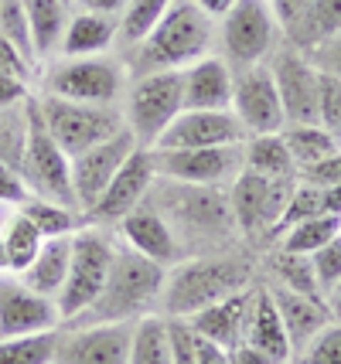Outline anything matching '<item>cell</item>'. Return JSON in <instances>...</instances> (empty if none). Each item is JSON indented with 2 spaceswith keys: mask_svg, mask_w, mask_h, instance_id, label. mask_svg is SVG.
Returning a JSON list of instances; mask_svg holds the SVG:
<instances>
[{
  "mask_svg": "<svg viewBox=\"0 0 341 364\" xmlns=\"http://www.w3.org/2000/svg\"><path fill=\"white\" fill-rule=\"evenodd\" d=\"M164 279H167V266L133 252L130 245H116L113 266H110V276H106L99 300L68 323L93 327V323H120V320L147 317L150 306L161 303Z\"/></svg>",
  "mask_w": 341,
  "mask_h": 364,
  "instance_id": "6da1fadb",
  "label": "cell"
},
{
  "mask_svg": "<svg viewBox=\"0 0 341 364\" xmlns=\"http://www.w3.org/2000/svg\"><path fill=\"white\" fill-rule=\"evenodd\" d=\"M211 17L195 0H174L161 17V24L137 45L130 62L133 79L150 72H184L188 65L205 58L211 48Z\"/></svg>",
  "mask_w": 341,
  "mask_h": 364,
  "instance_id": "7a4b0ae2",
  "label": "cell"
},
{
  "mask_svg": "<svg viewBox=\"0 0 341 364\" xmlns=\"http://www.w3.org/2000/svg\"><path fill=\"white\" fill-rule=\"evenodd\" d=\"M249 286V262L239 255H198L167 269L161 306L167 317H192L201 306Z\"/></svg>",
  "mask_w": 341,
  "mask_h": 364,
  "instance_id": "3957f363",
  "label": "cell"
},
{
  "mask_svg": "<svg viewBox=\"0 0 341 364\" xmlns=\"http://www.w3.org/2000/svg\"><path fill=\"white\" fill-rule=\"evenodd\" d=\"M113 238L106 235L96 225H82L79 232L72 235V259H68V272L65 283L58 289V314H62V323L75 320L79 314H85L93 303L99 300L103 286H106V276H110V266H113Z\"/></svg>",
  "mask_w": 341,
  "mask_h": 364,
  "instance_id": "277c9868",
  "label": "cell"
},
{
  "mask_svg": "<svg viewBox=\"0 0 341 364\" xmlns=\"http://www.w3.org/2000/svg\"><path fill=\"white\" fill-rule=\"evenodd\" d=\"M17 171L24 177L31 198H45V201L79 211L75 188H72V160L48 133L38 102H28V140H24V154H21Z\"/></svg>",
  "mask_w": 341,
  "mask_h": 364,
  "instance_id": "5b68a950",
  "label": "cell"
},
{
  "mask_svg": "<svg viewBox=\"0 0 341 364\" xmlns=\"http://www.w3.org/2000/svg\"><path fill=\"white\" fill-rule=\"evenodd\" d=\"M181 109H184V75L181 72H150V75L133 79L123 119L140 146H154Z\"/></svg>",
  "mask_w": 341,
  "mask_h": 364,
  "instance_id": "8992f818",
  "label": "cell"
},
{
  "mask_svg": "<svg viewBox=\"0 0 341 364\" xmlns=\"http://www.w3.org/2000/svg\"><path fill=\"white\" fill-rule=\"evenodd\" d=\"M38 109H41V119L55 136V143L68 154V160L79 157L82 150H89L96 143L116 136L127 127L123 112L116 106H89V102H68V99L45 95L38 102Z\"/></svg>",
  "mask_w": 341,
  "mask_h": 364,
  "instance_id": "52a82bcc",
  "label": "cell"
},
{
  "mask_svg": "<svg viewBox=\"0 0 341 364\" xmlns=\"http://www.w3.org/2000/svg\"><path fill=\"white\" fill-rule=\"evenodd\" d=\"M280 21L270 0H236L222 14V48L229 68L263 65L280 45Z\"/></svg>",
  "mask_w": 341,
  "mask_h": 364,
  "instance_id": "ba28073f",
  "label": "cell"
},
{
  "mask_svg": "<svg viewBox=\"0 0 341 364\" xmlns=\"http://www.w3.org/2000/svg\"><path fill=\"white\" fill-rule=\"evenodd\" d=\"M164 218L174 228V235L184 238H226L229 228L236 225L229 198L215 188H201V184H178L167 181V194L161 198Z\"/></svg>",
  "mask_w": 341,
  "mask_h": 364,
  "instance_id": "9c48e42d",
  "label": "cell"
},
{
  "mask_svg": "<svg viewBox=\"0 0 341 364\" xmlns=\"http://www.w3.org/2000/svg\"><path fill=\"white\" fill-rule=\"evenodd\" d=\"M154 167H157V177H164V181L219 188L229 177L236 181V174L246 167V143L201 146V150H154Z\"/></svg>",
  "mask_w": 341,
  "mask_h": 364,
  "instance_id": "30bf717a",
  "label": "cell"
},
{
  "mask_svg": "<svg viewBox=\"0 0 341 364\" xmlns=\"http://www.w3.org/2000/svg\"><path fill=\"white\" fill-rule=\"evenodd\" d=\"M157 181V167H154V150L150 146H137L127 164L116 171V177L106 184V191L96 198V205L89 211H82V225H96V228H106V225H116L123 215H130L133 208L144 201L150 188Z\"/></svg>",
  "mask_w": 341,
  "mask_h": 364,
  "instance_id": "8fae6325",
  "label": "cell"
},
{
  "mask_svg": "<svg viewBox=\"0 0 341 364\" xmlns=\"http://www.w3.org/2000/svg\"><path fill=\"white\" fill-rule=\"evenodd\" d=\"M293 181H270V177H260L253 171H239L236 181H232V191H229V208H232V218L243 232H276V222L287 208V198H290Z\"/></svg>",
  "mask_w": 341,
  "mask_h": 364,
  "instance_id": "7c38bea8",
  "label": "cell"
},
{
  "mask_svg": "<svg viewBox=\"0 0 341 364\" xmlns=\"http://www.w3.org/2000/svg\"><path fill=\"white\" fill-rule=\"evenodd\" d=\"M123 92V68L110 58H68L48 75V95L89 106H113Z\"/></svg>",
  "mask_w": 341,
  "mask_h": 364,
  "instance_id": "4fadbf2b",
  "label": "cell"
},
{
  "mask_svg": "<svg viewBox=\"0 0 341 364\" xmlns=\"http://www.w3.org/2000/svg\"><path fill=\"white\" fill-rule=\"evenodd\" d=\"M232 112L239 116L249 136H270V133H283L287 116H283V102L276 92V82L270 65H253L243 68L236 82H232Z\"/></svg>",
  "mask_w": 341,
  "mask_h": 364,
  "instance_id": "5bb4252c",
  "label": "cell"
},
{
  "mask_svg": "<svg viewBox=\"0 0 341 364\" xmlns=\"http://www.w3.org/2000/svg\"><path fill=\"white\" fill-rule=\"evenodd\" d=\"M249 133L232 109H181L174 123L161 133L154 150H201L246 143Z\"/></svg>",
  "mask_w": 341,
  "mask_h": 364,
  "instance_id": "9a60e30c",
  "label": "cell"
},
{
  "mask_svg": "<svg viewBox=\"0 0 341 364\" xmlns=\"http://www.w3.org/2000/svg\"><path fill=\"white\" fill-rule=\"evenodd\" d=\"M273 82L280 102H283V116H287V127L297 123H318V99H321V72L314 68L304 51L287 48L273 55Z\"/></svg>",
  "mask_w": 341,
  "mask_h": 364,
  "instance_id": "2e32d148",
  "label": "cell"
},
{
  "mask_svg": "<svg viewBox=\"0 0 341 364\" xmlns=\"http://www.w3.org/2000/svg\"><path fill=\"white\" fill-rule=\"evenodd\" d=\"M140 143L130 129L123 127L116 136L96 143L89 150H82L79 157H72V188H75V201H79V211H89L96 205V198L106 191V184L116 177V171L127 164L133 150Z\"/></svg>",
  "mask_w": 341,
  "mask_h": 364,
  "instance_id": "e0dca14e",
  "label": "cell"
},
{
  "mask_svg": "<svg viewBox=\"0 0 341 364\" xmlns=\"http://www.w3.org/2000/svg\"><path fill=\"white\" fill-rule=\"evenodd\" d=\"M133 320L93 323L62 333L55 364H130Z\"/></svg>",
  "mask_w": 341,
  "mask_h": 364,
  "instance_id": "ac0fdd59",
  "label": "cell"
},
{
  "mask_svg": "<svg viewBox=\"0 0 341 364\" xmlns=\"http://www.w3.org/2000/svg\"><path fill=\"white\" fill-rule=\"evenodd\" d=\"M58 327H62L58 303L34 293L21 279H0V337H24Z\"/></svg>",
  "mask_w": 341,
  "mask_h": 364,
  "instance_id": "d6986e66",
  "label": "cell"
},
{
  "mask_svg": "<svg viewBox=\"0 0 341 364\" xmlns=\"http://www.w3.org/2000/svg\"><path fill=\"white\" fill-rule=\"evenodd\" d=\"M120 238L130 245L133 252L147 255V259H154V262H161V266H174L181 262V242L174 235V228L167 225V218L161 215V208L150 205V201H140V205L133 208L130 215H123L120 222Z\"/></svg>",
  "mask_w": 341,
  "mask_h": 364,
  "instance_id": "ffe728a7",
  "label": "cell"
},
{
  "mask_svg": "<svg viewBox=\"0 0 341 364\" xmlns=\"http://www.w3.org/2000/svg\"><path fill=\"white\" fill-rule=\"evenodd\" d=\"M253 296H256V286H243L236 293H229L222 300L201 306L198 314L184 317L192 323V331L201 337V341H211L219 348H236L246 333V317H249V306H253Z\"/></svg>",
  "mask_w": 341,
  "mask_h": 364,
  "instance_id": "44dd1931",
  "label": "cell"
},
{
  "mask_svg": "<svg viewBox=\"0 0 341 364\" xmlns=\"http://www.w3.org/2000/svg\"><path fill=\"white\" fill-rule=\"evenodd\" d=\"M184 109H232V68L226 58L205 55L184 72Z\"/></svg>",
  "mask_w": 341,
  "mask_h": 364,
  "instance_id": "7402d4cb",
  "label": "cell"
},
{
  "mask_svg": "<svg viewBox=\"0 0 341 364\" xmlns=\"http://www.w3.org/2000/svg\"><path fill=\"white\" fill-rule=\"evenodd\" d=\"M246 344L266 354L273 364H290L293 350H290V337H287V327L280 320V310H276V300L270 289H260L256 286V296H253V306H249V317H246Z\"/></svg>",
  "mask_w": 341,
  "mask_h": 364,
  "instance_id": "603a6c76",
  "label": "cell"
},
{
  "mask_svg": "<svg viewBox=\"0 0 341 364\" xmlns=\"http://www.w3.org/2000/svg\"><path fill=\"white\" fill-rule=\"evenodd\" d=\"M276 300V310H280V320L287 327V337H290V350L293 358L308 348L318 333L331 323V310H327L325 300H314V296H300V293H290V289H270Z\"/></svg>",
  "mask_w": 341,
  "mask_h": 364,
  "instance_id": "cb8c5ba5",
  "label": "cell"
},
{
  "mask_svg": "<svg viewBox=\"0 0 341 364\" xmlns=\"http://www.w3.org/2000/svg\"><path fill=\"white\" fill-rule=\"evenodd\" d=\"M68 259H72V235L45 238V245L38 249L34 262L21 272V283L31 286L34 293H41V296L55 300L58 289H62V283H65Z\"/></svg>",
  "mask_w": 341,
  "mask_h": 364,
  "instance_id": "d4e9b609",
  "label": "cell"
},
{
  "mask_svg": "<svg viewBox=\"0 0 341 364\" xmlns=\"http://www.w3.org/2000/svg\"><path fill=\"white\" fill-rule=\"evenodd\" d=\"M116 24L110 14H93V11H82L68 21L65 34H62V45L58 51L65 58H89V55H99L116 41Z\"/></svg>",
  "mask_w": 341,
  "mask_h": 364,
  "instance_id": "484cf974",
  "label": "cell"
},
{
  "mask_svg": "<svg viewBox=\"0 0 341 364\" xmlns=\"http://www.w3.org/2000/svg\"><path fill=\"white\" fill-rule=\"evenodd\" d=\"M21 4H24V14H28L34 55L45 58L62 45V34L68 28V4L65 0H21Z\"/></svg>",
  "mask_w": 341,
  "mask_h": 364,
  "instance_id": "4316f807",
  "label": "cell"
},
{
  "mask_svg": "<svg viewBox=\"0 0 341 364\" xmlns=\"http://www.w3.org/2000/svg\"><path fill=\"white\" fill-rule=\"evenodd\" d=\"M341 31V0H314L308 7V14L297 24L287 28V41L297 51H310L314 45H321L325 38Z\"/></svg>",
  "mask_w": 341,
  "mask_h": 364,
  "instance_id": "83f0119b",
  "label": "cell"
},
{
  "mask_svg": "<svg viewBox=\"0 0 341 364\" xmlns=\"http://www.w3.org/2000/svg\"><path fill=\"white\" fill-rule=\"evenodd\" d=\"M246 171L270 177V181H293L297 177V164H293L283 136L270 133V136L246 140Z\"/></svg>",
  "mask_w": 341,
  "mask_h": 364,
  "instance_id": "f1b7e54d",
  "label": "cell"
},
{
  "mask_svg": "<svg viewBox=\"0 0 341 364\" xmlns=\"http://www.w3.org/2000/svg\"><path fill=\"white\" fill-rule=\"evenodd\" d=\"M283 143H287V150H290L293 164H297V174L304 171V167H314L318 160L331 157L338 146V136L325 129L321 123H297V127H283Z\"/></svg>",
  "mask_w": 341,
  "mask_h": 364,
  "instance_id": "f546056e",
  "label": "cell"
},
{
  "mask_svg": "<svg viewBox=\"0 0 341 364\" xmlns=\"http://www.w3.org/2000/svg\"><path fill=\"white\" fill-rule=\"evenodd\" d=\"M338 232H341V215L325 211V215H314V218H304V222L283 228L280 232V249L297 255H314L318 249H325Z\"/></svg>",
  "mask_w": 341,
  "mask_h": 364,
  "instance_id": "4dcf8cb0",
  "label": "cell"
},
{
  "mask_svg": "<svg viewBox=\"0 0 341 364\" xmlns=\"http://www.w3.org/2000/svg\"><path fill=\"white\" fill-rule=\"evenodd\" d=\"M130 364H174L171 361L167 317H154V314H147V317L133 320Z\"/></svg>",
  "mask_w": 341,
  "mask_h": 364,
  "instance_id": "1f68e13d",
  "label": "cell"
},
{
  "mask_svg": "<svg viewBox=\"0 0 341 364\" xmlns=\"http://www.w3.org/2000/svg\"><path fill=\"white\" fill-rule=\"evenodd\" d=\"M58 341H62V327L24 333V337H0V364H55Z\"/></svg>",
  "mask_w": 341,
  "mask_h": 364,
  "instance_id": "d6a6232c",
  "label": "cell"
},
{
  "mask_svg": "<svg viewBox=\"0 0 341 364\" xmlns=\"http://www.w3.org/2000/svg\"><path fill=\"white\" fill-rule=\"evenodd\" d=\"M21 215H28L31 225L45 238L75 235L82 228V211L65 208V205H55V201H45V198H28V201L21 205Z\"/></svg>",
  "mask_w": 341,
  "mask_h": 364,
  "instance_id": "836d02e7",
  "label": "cell"
},
{
  "mask_svg": "<svg viewBox=\"0 0 341 364\" xmlns=\"http://www.w3.org/2000/svg\"><path fill=\"white\" fill-rule=\"evenodd\" d=\"M273 272H276V286L280 289H290L300 296H314V300H325L321 286H318V272L310 255H297V252H280L273 255Z\"/></svg>",
  "mask_w": 341,
  "mask_h": 364,
  "instance_id": "e575fe53",
  "label": "cell"
},
{
  "mask_svg": "<svg viewBox=\"0 0 341 364\" xmlns=\"http://www.w3.org/2000/svg\"><path fill=\"white\" fill-rule=\"evenodd\" d=\"M0 238H4V249H7V266H11V272H17V276L31 266L38 249L45 245V235H41V232L31 225V218L21 215V211L11 218L7 232Z\"/></svg>",
  "mask_w": 341,
  "mask_h": 364,
  "instance_id": "d590c367",
  "label": "cell"
},
{
  "mask_svg": "<svg viewBox=\"0 0 341 364\" xmlns=\"http://www.w3.org/2000/svg\"><path fill=\"white\" fill-rule=\"evenodd\" d=\"M171 4H174V0H130V4L123 7V21H120V28H116V38L130 48L140 45L147 34L161 24V17L167 14Z\"/></svg>",
  "mask_w": 341,
  "mask_h": 364,
  "instance_id": "8d00e7d4",
  "label": "cell"
},
{
  "mask_svg": "<svg viewBox=\"0 0 341 364\" xmlns=\"http://www.w3.org/2000/svg\"><path fill=\"white\" fill-rule=\"evenodd\" d=\"M325 211H327L325 188H318V184L297 177L290 198H287V208H283V215H280V222H276V232H283V228H290V225L304 222V218H314V215H325Z\"/></svg>",
  "mask_w": 341,
  "mask_h": 364,
  "instance_id": "74e56055",
  "label": "cell"
},
{
  "mask_svg": "<svg viewBox=\"0 0 341 364\" xmlns=\"http://www.w3.org/2000/svg\"><path fill=\"white\" fill-rule=\"evenodd\" d=\"M0 38L11 41L31 65L38 62L34 41H31V28H28V14H24V4H21V0H0Z\"/></svg>",
  "mask_w": 341,
  "mask_h": 364,
  "instance_id": "f35d334b",
  "label": "cell"
},
{
  "mask_svg": "<svg viewBox=\"0 0 341 364\" xmlns=\"http://www.w3.org/2000/svg\"><path fill=\"white\" fill-rule=\"evenodd\" d=\"M297 364H341V320H331L325 331L297 354Z\"/></svg>",
  "mask_w": 341,
  "mask_h": 364,
  "instance_id": "ab89813d",
  "label": "cell"
},
{
  "mask_svg": "<svg viewBox=\"0 0 341 364\" xmlns=\"http://www.w3.org/2000/svg\"><path fill=\"white\" fill-rule=\"evenodd\" d=\"M167 337H171V361L174 364H198L201 337L192 331L184 317H167Z\"/></svg>",
  "mask_w": 341,
  "mask_h": 364,
  "instance_id": "60d3db41",
  "label": "cell"
},
{
  "mask_svg": "<svg viewBox=\"0 0 341 364\" xmlns=\"http://www.w3.org/2000/svg\"><path fill=\"white\" fill-rule=\"evenodd\" d=\"M310 262H314V272H318V286H321V293L327 296L341 283V232L327 242L325 249H318V252L310 255Z\"/></svg>",
  "mask_w": 341,
  "mask_h": 364,
  "instance_id": "b9f144b4",
  "label": "cell"
},
{
  "mask_svg": "<svg viewBox=\"0 0 341 364\" xmlns=\"http://www.w3.org/2000/svg\"><path fill=\"white\" fill-rule=\"evenodd\" d=\"M318 123L341 140V79L321 72V99H318Z\"/></svg>",
  "mask_w": 341,
  "mask_h": 364,
  "instance_id": "7bdbcfd3",
  "label": "cell"
},
{
  "mask_svg": "<svg viewBox=\"0 0 341 364\" xmlns=\"http://www.w3.org/2000/svg\"><path fill=\"white\" fill-rule=\"evenodd\" d=\"M304 55L314 62V68H318V72L341 79V31L331 34V38H325L321 45H314L310 51H304Z\"/></svg>",
  "mask_w": 341,
  "mask_h": 364,
  "instance_id": "ee69618b",
  "label": "cell"
},
{
  "mask_svg": "<svg viewBox=\"0 0 341 364\" xmlns=\"http://www.w3.org/2000/svg\"><path fill=\"white\" fill-rule=\"evenodd\" d=\"M297 177L318 184V188H335V184H341V150H335V154L325 160H318L314 167H304Z\"/></svg>",
  "mask_w": 341,
  "mask_h": 364,
  "instance_id": "f6af8a7d",
  "label": "cell"
},
{
  "mask_svg": "<svg viewBox=\"0 0 341 364\" xmlns=\"http://www.w3.org/2000/svg\"><path fill=\"white\" fill-rule=\"evenodd\" d=\"M28 198H31V191L24 184L21 171L0 160V201H7V205H24Z\"/></svg>",
  "mask_w": 341,
  "mask_h": 364,
  "instance_id": "bcb514c9",
  "label": "cell"
},
{
  "mask_svg": "<svg viewBox=\"0 0 341 364\" xmlns=\"http://www.w3.org/2000/svg\"><path fill=\"white\" fill-rule=\"evenodd\" d=\"M310 4H314V0H270V7H273V14H276V21H280L283 31L308 14Z\"/></svg>",
  "mask_w": 341,
  "mask_h": 364,
  "instance_id": "7dc6e473",
  "label": "cell"
},
{
  "mask_svg": "<svg viewBox=\"0 0 341 364\" xmlns=\"http://www.w3.org/2000/svg\"><path fill=\"white\" fill-rule=\"evenodd\" d=\"M34 65L17 51L11 41H4L0 38V72H11V75H21V79H28V72H31Z\"/></svg>",
  "mask_w": 341,
  "mask_h": 364,
  "instance_id": "c3c4849f",
  "label": "cell"
},
{
  "mask_svg": "<svg viewBox=\"0 0 341 364\" xmlns=\"http://www.w3.org/2000/svg\"><path fill=\"white\" fill-rule=\"evenodd\" d=\"M28 95V85L21 75H11V72H0V109H11L21 99Z\"/></svg>",
  "mask_w": 341,
  "mask_h": 364,
  "instance_id": "681fc988",
  "label": "cell"
},
{
  "mask_svg": "<svg viewBox=\"0 0 341 364\" xmlns=\"http://www.w3.org/2000/svg\"><path fill=\"white\" fill-rule=\"evenodd\" d=\"M229 364H273L266 354H260V350L253 348V344H246V341H239L236 348H229Z\"/></svg>",
  "mask_w": 341,
  "mask_h": 364,
  "instance_id": "f907efd6",
  "label": "cell"
},
{
  "mask_svg": "<svg viewBox=\"0 0 341 364\" xmlns=\"http://www.w3.org/2000/svg\"><path fill=\"white\" fill-rule=\"evenodd\" d=\"M82 4V11H93V14H110L116 17L130 0H79Z\"/></svg>",
  "mask_w": 341,
  "mask_h": 364,
  "instance_id": "816d5d0a",
  "label": "cell"
},
{
  "mask_svg": "<svg viewBox=\"0 0 341 364\" xmlns=\"http://www.w3.org/2000/svg\"><path fill=\"white\" fill-rule=\"evenodd\" d=\"M198 364H229L226 348H219V344H211V341H201V348H198Z\"/></svg>",
  "mask_w": 341,
  "mask_h": 364,
  "instance_id": "f5cc1de1",
  "label": "cell"
},
{
  "mask_svg": "<svg viewBox=\"0 0 341 364\" xmlns=\"http://www.w3.org/2000/svg\"><path fill=\"white\" fill-rule=\"evenodd\" d=\"M195 4H198V7H201V11H205L209 17H222L229 7L236 4V0H195Z\"/></svg>",
  "mask_w": 341,
  "mask_h": 364,
  "instance_id": "db71d44e",
  "label": "cell"
},
{
  "mask_svg": "<svg viewBox=\"0 0 341 364\" xmlns=\"http://www.w3.org/2000/svg\"><path fill=\"white\" fill-rule=\"evenodd\" d=\"M325 208L331 211V215H341V184L325 188Z\"/></svg>",
  "mask_w": 341,
  "mask_h": 364,
  "instance_id": "11a10c76",
  "label": "cell"
},
{
  "mask_svg": "<svg viewBox=\"0 0 341 364\" xmlns=\"http://www.w3.org/2000/svg\"><path fill=\"white\" fill-rule=\"evenodd\" d=\"M325 300H327V310H331V320H341V283L327 293Z\"/></svg>",
  "mask_w": 341,
  "mask_h": 364,
  "instance_id": "9f6ffc18",
  "label": "cell"
},
{
  "mask_svg": "<svg viewBox=\"0 0 341 364\" xmlns=\"http://www.w3.org/2000/svg\"><path fill=\"white\" fill-rule=\"evenodd\" d=\"M0 272H11V266H7V249H4V238H0Z\"/></svg>",
  "mask_w": 341,
  "mask_h": 364,
  "instance_id": "6f0895ef",
  "label": "cell"
},
{
  "mask_svg": "<svg viewBox=\"0 0 341 364\" xmlns=\"http://www.w3.org/2000/svg\"><path fill=\"white\" fill-rule=\"evenodd\" d=\"M65 4H72V0H65Z\"/></svg>",
  "mask_w": 341,
  "mask_h": 364,
  "instance_id": "680465c9",
  "label": "cell"
}]
</instances>
